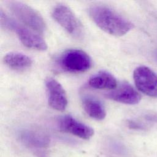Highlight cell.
Returning <instances> with one entry per match:
<instances>
[{
	"label": "cell",
	"mask_w": 157,
	"mask_h": 157,
	"mask_svg": "<svg viewBox=\"0 0 157 157\" xmlns=\"http://www.w3.org/2000/svg\"><path fill=\"white\" fill-rule=\"evenodd\" d=\"M136 87L145 94L157 98V75L146 66L136 68L133 73Z\"/></svg>",
	"instance_id": "6"
},
{
	"label": "cell",
	"mask_w": 157,
	"mask_h": 157,
	"mask_svg": "<svg viewBox=\"0 0 157 157\" xmlns=\"http://www.w3.org/2000/svg\"><path fill=\"white\" fill-rule=\"evenodd\" d=\"M53 19L69 34L75 37L82 35V24L72 10L64 4H58L52 10Z\"/></svg>",
	"instance_id": "5"
},
{
	"label": "cell",
	"mask_w": 157,
	"mask_h": 157,
	"mask_svg": "<svg viewBox=\"0 0 157 157\" xmlns=\"http://www.w3.org/2000/svg\"><path fill=\"white\" fill-rule=\"evenodd\" d=\"M7 6L25 26L39 34L43 33L46 30V24L44 18L31 7L16 1H8Z\"/></svg>",
	"instance_id": "3"
},
{
	"label": "cell",
	"mask_w": 157,
	"mask_h": 157,
	"mask_svg": "<svg viewBox=\"0 0 157 157\" xmlns=\"http://www.w3.org/2000/svg\"><path fill=\"white\" fill-rule=\"evenodd\" d=\"M88 13L91 20L99 28L114 36H122L133 27L129 21L105 6H92L88 9Z\"/></svg>",
	"instance_id": "1"
},
{
	"label": "cell",
	"mask_w": 157,
	"mask_h": 157,
	"mask_svg": "<svg viewBox=\"0 0 157 157\" xmlns=\"http://www.w3.org/2000/svg\"><path fill=\"white\" fill-rule=\"evenodd\" d=\"M59 64L66 71L80 73L90 69L92 61L90 56L84 51L71 49L66 50L60 56Z\"/></svg>",
	"instance_id": "4"
},
{
	"label": "cell",
	"mask_w": 157,
	"mask_h": 157,
	"mask_svg": "<svg viewBox=\"0 0 157 157\" xmlns=\"http://www.w3.org/2000/svg\"><path fill=\"white\" fill-rule=\"evenodd\" d=\"M61 131L71 134L82 139H90L94 134V130L71 115H64L59 121Z\"/></svg>",
	"instance_id": "8"
},
{
	"label": "cell",
	"mask_w": 157,
	"mask_h": 157,
	"mask_svg": "<svg viewBox=\"0 0 157 157\" xmlns=\"http://www.w3.org/2000/svg\"><path fill=\"white\" fill-rule=\"evenodd\" d=\"M1 25L5 29L14 31L25 47L39 51L47 50V44L39 33L20 25L6 14L2 10H1Z\"/></svg>",
	"instance_id": "2"
},
{
	"label": "cell",
	"mask_w": 157,
	"mask_h": 157,
	"mask_svg": "<svg viewBox=\"0 0 157 157\" xmlns=\"http://www.w3.org/2000/svg\"><path fill=\"white\" fill-rule=\"evenodd\" d=\"M3 61L8 67L18 70L29 68L33 64V61L30 57L18 52L7 53L4 56Z\"/></svg>",
	"instance_id": "13"
},
{
	"label": "cell",
	"mask_w": 157,
	"mask_h": 157,
	"mask_svg": "<svg viewBox=\"0 0 157 157\" xmlns=\"http://www.w3.org/2000/svg\"><path fill=\"white\" fill-rule=\"evenodd\" d=\"M48 104L53 109L63 111L67 105V97L62 85L55 79L49 78L46 81Z\"/></svg>",
	"instance_id": "7"
},
{
	"label": "cell",
	"mask_w": 157,
	"mask_h": 157,
	"mask_svg": "<svg viewBox=\"0 0 157 157\" xmlns=\"http://www.w3.org/2000/svg\"><path fill=\"white\" fill-rule=\"evenodd\" d=\"M19 138L24 144L38 148L47 146L50 142L48 137L45 134L31 129H25L21 131Z\"/></svg>",
	"instance_id": "10"
},
{
	"label": "cell",
	"mask_w": 157,
	"mask_h": 157,
	"mask_svg": "<svg viewBox=\"0 0 157 157\" xmlns=\"http://www.w3.org/2000/svg\"><path fill=\"white\" fill-rule=\"evenodd\" d=\"M128 125L129 128L134 129H143L144 128L142 124L133 120H129L128 121Z\"/></svg>",
	"instance_id": "14"
},
{
	"label": "cell",
	"mask_w": 157,
	"mask_h": 157,
	"mask_svg": "<svg viewBox=\"0 0 157 157\" xmlns=\"http://www.w3.org/2000/svg\"><path fill=\"white\" fill-rule=\"evenodd\" d=\"M89 85L99 90H115L117 87V81L110 73L101 71L92 76L89 81Z\"/></svg>",
	"instance_id": "12"
},
{
	"label": "cell",
	"mask_w": 157,
	"mask_h": 157,
	"mask_svg": "<svg viewBox=\"0 0 157 157\" xmlns=\"http://www.w3.org/2000/svg\"><path fill=\"white\" fill-rule=\"evenodd\" d=\"M82 105L86 113L92 118L102 120L106 116V111L102 102L98 99L89 96L82 98Z\"/></svg>",
	"instance_id": "11"
},
{
	"label": "cell",
	"mask_w": 157,
	"mask_h": 157,
	"mask_svg": "<svg viewBox=\"0 0 157 157\" xmlns=\"http://www.w3.org/2000/svg\"><path fill=\"white\" fill-rule=\"evenodd\" d=\"M107 98L118 102L133 105L139 103L141 96L128 83L123 82L106 95Z\"/></svg>",
	"instance_id": "9"
}]
</instances>
